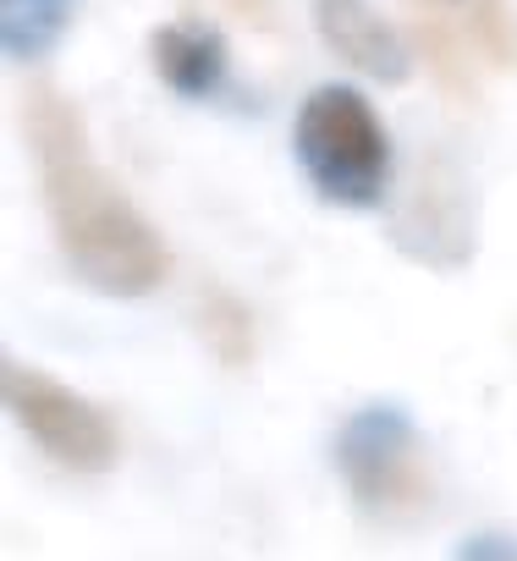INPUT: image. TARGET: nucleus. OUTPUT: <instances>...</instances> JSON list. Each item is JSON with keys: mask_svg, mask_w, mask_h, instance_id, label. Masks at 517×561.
Segmentation results:
<instances>
[{"mask_svg": "<svg viewBox=\"0 0 517 561\" xmlns=\"http://www.w3.org/2000/svg\"><path fill=\"white\" fill-rule=\"evenodd\" d=\"M149 67L187 105H215L237 83L226 34L209 28V23H193V18H176V23L149 28Z\"/></svg>", "mask_w": 517, "mask_h": 561, "instance_id": "423d86ee", "label": "nucleus"}, {"mask_svg": "<svg viewBox=\"0 0 517 561\" xmlns=\"http://www.w3.org/2000/svg\"><path fill=\"white\" fill-rule=\"evenodd\" d=\"M418 446H424V430H418L413 408L380 397L342 419V430L331 440V462H336V479L353 495V506L375 517V512H391L402 501V490L413 484Z\"/></svg>", "mask_w": 517, "mask_h": 561, "instance_id": "20e7f679", "label": "nucleus"}, {"mask_svg": "<svg viewBox=\"0 0 517 561\" xmlns=\"http://www.w3.org/2000/svg\"><path fill=\"white\" fill-rule=\"evenodd\" d=\"M314 28L331 45V56L347 61L358 78L380 89H402L413 78V50L375 0H314Z\"/></svg>", "mask_w": 517, "mask_h": 561, "instance_id": "39448f33", "label": "nucleus"}, {"mask_svg": "<svg viewBox=\"0 0 517 561\" xmlns=\"http://www.w3.org/2000/svg\"><path fill=\"white\" fill-rule=\"evenodd\" d=\"M292 160L331 209H380L397 182L391 133L353 83H320L303 94L292 116Z\"/></svg>", "mask_w": 517, "mask_h": 561, "instance_id": "f03ea898", "label": "nucleus"}, {"mask_svg": "<svg viewBox=\"0 0 517 561\" xmlns=\"http://www.w3.org/2000/svg\"><path fill=\"white\" fill-rule=\"evenodd\" d=\"M83 0H0V45L7 61H45L78 23Z\"/></svg>", "mask_w": 517, "mask_h": 561, "instance_id": "0eeeda50", "label": "nucleus"}, {"mask_svg": "<svg viewBox=\"0 0 517 561\" xmlns=\"http://www.w3.org/2000/svg\"><path fill=\"white\" fill-rule=\"evenodd\" d=\"M34 149H39L50 231L67 270L111 304H138L160 293L171 275V253L149 226V215L105 176V165L83 138V122L67 105H45L34 116Z\"/></svg>", "mask_w": 517, "mask_h": 561, "instance_id": "f257e3e1", "label": "nucleus"}, {"mask_svg": "<svg viewBox=\"0 0 517 561\" xmlns=\"http://www.w3.org/2000/svg\"><path fill=\"white\" fill-rule=\"evenodd\" d=\"M451 561H517V534L512 528H473L457 539Z\"/></svg>", "mask_w": 517, "mask_h": 561, "instance_id": "6e6552de", "label": "nucleus"}, {"mask_svg": "<svg viewBox=\"0 0 517 561\" xmlns=\"http://www.w3.org/2000/svg\"><path fill=\"white\" fill-rule=\"evenodd\" d=\"M0 391H7L12 424L56 468L100 479L122 462V435H116L111 413L100 402H89L78 386H67L61 375H50L39 364H23V358H7L0 364Z\"/></svg>", "mask_w": 517, "mask_h": 561, "instance_id": "7ed1b4c3", "label": "nucleus"}]
</instances>
